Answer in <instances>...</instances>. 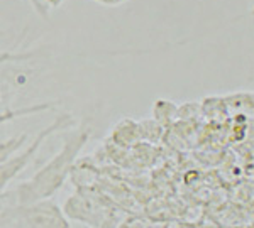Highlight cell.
I'll return each mask as SVG.
<instances>
[{
  "mask_svg": "<svg viewBox=\"0 0 254 228\" xmlns=\"http://www.w3.org/2000/svg\"><path fill=\"white\" fill-rule=\"evenodd\" d=\"M90 134H92V130L88 125H80L73 130L69 127L68 134L63 139L61 150L56 156L49 159L46 164L27 181H22L15 188L5 189L0 194V208L24 206L53 198V194L61 189V186L71 174L73 164H75L81 149L87 145Z\"/></svg>",
  "mask_w": 254,
  "mask_h": 228,
  "instance_id": "cell-1",
  "label": "cell"
},
{
  "mask_svg": "<svg viewBox=\"0 0 254 228\" xmlns=\"http://www.w3.org/2000/svg\"><path fill=\"white\" fill-rule=\"evenodd\" d=\"M0 228H71L64 211L49 199L0 208Z\"/></svg>",
  "mask_w": 254,
  "mask_h": 228,
  "instance_id": "cell-2",
  "label": "cell"
},
{
  "mask_svg": "<svg viewBox=\"0 0 254 228\" xmlns=\"http://www.w3.org/2000/svg\"><path fill=\"white\" fill-rule=\"evenodd\" d=\"M73 124H75V120H73V117L68 115V113L58 115L48 127L39 130L38 136H36L29 144L20 147L17 152H14L7 159L0 161V194L7 189V186H9L27 166H29L32 157H34L36 154H38V150L41 149V145H43L53 134L60 132V130H68Z\"/></svg>",
  "mask_w": 254,
  "mask_h": 228,
  "instance_id": "cell-3",
  "label": "cell"
},
{
  "mask_svg": "<svg viewBox=\"0 0 254 228\" xmlns=\"http://www.w3.org/2000/svg\"><path fill=\"white\" fill-rule=\"evenodd\" d=\"M64 215L68 220H76V222H83L93 228H109L107 227V210H104L98 201L92 198H85L76 194V196L69 198L64 205Z\"/></svg>",
  "mask_w": 254,
  "mask_h": 228,
  "instance_id": "cell-4",
  "label": "cell"
},
{
  "mask_svg": "<svg viewBox=\"0 0 254 228\" xmlns=\"http://www.w3.org/2000/svg\"><path fill=\"white\" fill-rule=\"evenodd\" d=\"M27 142V134H20V136H14L10 139H5L0 142V161L12 156L14 152H17L20 147H24Z\"/></svg>",
  "mask_w": 254,
  "mask_h": 228,
  "instance_id": "cell-5",
  "label": "cell"
},
{
  "mask_svg": "<svg viewBox=\"0 0 254 228\" xmlns=\"http://www.w3.org/2000/svg\"><path fill=\"white\" fill-rule=\"evenodd\" d=\"M29 2L34 5V9H36V12H38L39 15H43V17H48L49 15V7L46 5V2L44 0H29Z\"/></svg>",
  "mask_w": 254,
  "mask_h": 228,
  "instance_id": "cell-6",
  "label": "cell"
},
{
  "mask_svg": "<svg viewBox=\"0 0 254 228\" xmlns=\"http://www.w3.org/2000/svg\"><path fill=\"white\" fill-rule=\"evenodd\" d=\"M46 2V5L51 9V7H60L61 3H63V0H44Z\"/></svg>",
  "mask_w": 254,
  "mask_h": 228,
  "instance_id": "cell-7",
  "label": "cell"
},
{
  "mask_svg": "<svg viewBox=\"0 0 254 228\" xmlns=\"http://www.w3.org/2000/svg\"><path fill=\"white\" fill-rule=\"evenodd\" d=\"M104 3H119V2H124V0H100Z\"/></svg>",
  "mask_w": 254,
  "mask_h": 228,
  "instance_id": "cell-8",
  "label": "cell"
}]
</instances>
